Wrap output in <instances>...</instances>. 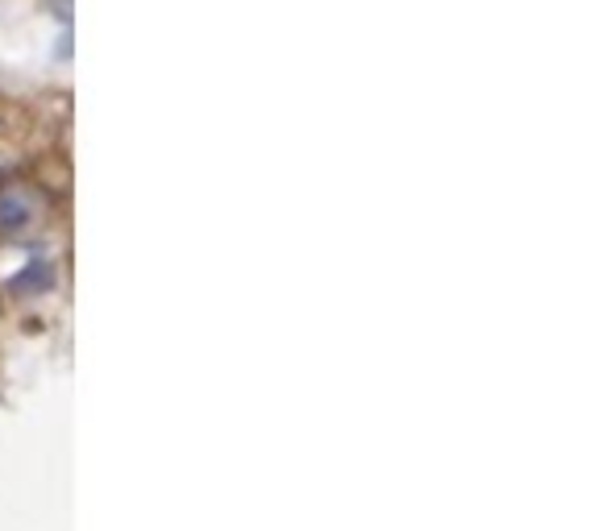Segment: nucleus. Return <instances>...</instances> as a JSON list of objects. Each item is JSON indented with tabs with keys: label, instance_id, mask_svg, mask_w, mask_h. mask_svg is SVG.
<instances>
[{
	"label": "nucleus",
	"instance_id": "f257e3e1",
	"mask_svg": "<svg viewBox=\"0 0 606 531\" xmlns=\"http://www.w3.org/2000/svg\"><path fill=\"white\" fill-rule=\"evenodd\" d=\"M25 216H30V204L17 191H0V229H17Z\"/></svg>",
	"mask_w": 606,
	"mask_h": 531
}]
</instances>
